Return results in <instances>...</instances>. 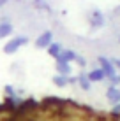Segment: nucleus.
<instances>
[{
  "label": "nucleus",
  "mask_w": 120,
  "mask_h": 121,
  "mask_svg": "<svg viewBox=\"0 0 120 121\" xmlns=\"http://www.w3.org/2000/svg\"><path fill=\"white\" fill-rule=\"evenodd\" d=\"M25 44H28V37L16 35V37H12V39H9V42L4 46V53H5V55H12V53H16L19 48H23Z\"/></svg>",
  "instance_id": "obj_1"
},
{
  "label": "nucleus",
  "mask_w": 120,
  "mask_h": 121,
  "mask_svg": "<svg viewBox=\"0 0 120 121\" xmlns=\"http://www.w3.org/2000/svg\"><path fill=\"white\" fill-rule=\"evenodd\" d=\"M88 23H90V26H92L94 30L104 26V14H102L99 9H92L90 14H88Z\"/></svg>",
  "instance_id": "obj_2"
},
{
  "label": "nucleus",
  "mask_w": 120,
  "mask_h": 121,
  "mask_svg": "<svg viewBox=\"0 0 120 121\" xmlns=\"http://www.w3.org/2000/svg\"><path fill=\"white\" fill-rule=\"evenodd\" d=\"M97 61L101 63V67H99V69L104 72V76L108 77V79H111L113 76H117V70H115V67L111 65V61H110L106 56H99V58H97Z\"/></svg>",
  "instance_id": "obj_3"
},
{
  "label": "nucleus",
  "mask_w": 120,
  "mask_h": 121,
  "mask_svg": "<svg viewBox=\"0 0 120 121\" xmlns=\"http://www.w3.org/2000/svg\"><path fill=\"white\" fill-rule=\"evenodd\" d=\"M51 42H53V32H51V30H46V32L41 33V35H37V39H35V48L46 49Z\"/></svg>",
  "instance_id": "obj_4"
},
{
  "label": "nucleus",
  "mask_w": 120,
  "mask_h": 121,
  "mask_svg": "<svg viewBox=\"0 0 120 121\" xmlns=\"http://www.w3.org/2000/svg\"><path fill=\"white\" fill-rule=\"evenodd\" d=\"M106 98L111 104H120V88L118 86H108L106 90Z\"/></svg>",
  "instance_id": "obj_5"
},
{
  "label": "nucleus",
  "mask_w": 120,
  "mask_h": 121,
  "mask_svg": "<svg viewBox=\"0 0 120 121\" xmlns=\"http://www.w3.org/2000/svg\"><path fill=\"white\" fill-rule=\"evenodd\" d=\"M86 77H88L90 82H101V81H104V79H106L104 72H102L101 69H92L88 74H86Z\"/></svg>",
  "instance_id": "obj_6"
},
{
  "label": "nucleus",
  "mask_w": 120,
  "mask_h": 121,
  "mask_svg": "<svg viewBox=\"0 0 120 121\" xmlns=\"http://www.w3.org/2000/svg\"><path fill=\"white\" fill-rule=\"evenodd\" d=\"M57 74H60V76H71V72H72V67L71 63H67V61H58L57 60Z\"/></svg>",
  "instance_id": "obj_7"
},
{
  "label": "nucleus",
  "mask_w": 120,
  "mask_h": 121,
  "mask_svg": "<svg viewBox=\"0 0 120 121\" xmlns=\"http://www.w3.org/2000/svg\"><path fill=\"white\" fill-rule=\"evenodd\" d=\"M57 60H58V61H67V63H71V61L76 60V53H74L72 49H62L60 55L57 56Z\"/></svg>",
  "instance_id": "obj_8"
},
{
  "label": "nucleus",
  "mask_w": 120,
  "mask_h": 121,
  "mask_svg": "<svg viewBox=\"0 0 120 121\" xmlns=\"http://www.w3.org/2000/svg\"><path fill=\"white\" fill-rule=\"evenodd\" d=\"M76 82L80 84V88L83 90V91H88L90 88H92V82L88 81V77H86L85 72H81L80 76H76Z\"/></svg>",
  "instance_id": "obj_9"
},
{
  "label": "nucleus",
  "mask_w": 120,
  "mask_h": 121,
  "mask_svg": "<svg viewBox=\"0 0 120 121\" xmlns=\"http://www.w3.org/2000/svg\"><path fill=\"white\" fill-rule=\"evenodd\" d=\"M62 49H64V48H62V44H58V42H51V44H49L48 48H46V51H48V55H49V56L57 58V56L60 55Z\"/></svg>",
  "instance_id": "obj_10"
},
{
  "label": "nucleus",
  "mask_w": 120,
  "mask_h": 121,
  "mask_svg": "<svg viewBox=\"0 0 120 121\" xmlns=\"http://www.w3.org/2000/svg\"><path fill=\"white\" fill-rule=\"evenodd\" d=\"M53 84L57 86V88H65V86L69 84L67 82V76H60V74H55V76L51 77Z\"/></svg>",
  "instance_id": "obj_11"
},
{
  "label": "nucleus",
  "mask_w": 120,
  "mask_h": 121,
  "mask_svg": "<svg viewBox=\"0 0 120 121\" xmlns=\"http://www.w3.org/2000/svg\"><path fill=\"white\" fill-rule=\"evenodd\" d=\"M12 33V25L7 23V19H4L2 23H0V39H4V37L11 35Z\"/></svg>",
  "instance_id": "obj_12"
},
{
  "label": "nucleus",
  "mask_w": 120,
  "mask_h": 121,
  "mask_svg": "<svg viewBox=\"0 0 120 121\" xmlns=\"http://www.w3.org/2000/svg\"><path fill=\"white\" fill-rule=\"evenodd\" d=\"M5 93H7V97H9V98H16V91H14V88L9 86V84L5 86Z\"/></svg>",
  "instance_id": "obj_13"
},
{
  "label": "nucleus",
  "mask_w": 120,
  "mask_h": 121,
  "mask_svg": "<svg viewBox=\"0 0 120 121\" xmlns=\"http://www.w3.org/2000/svg\"><path fill=\"white\" fill-rule=\"evenodd\" d=\"M108 81L111 82V86H118V84H120V76L117 74V76H113L111 79H108Z\"/></svg>",
  "instance_id": "obj_14"
},
{
  "label": "nucleus",
  "mask_w": 120,
  "mask_h": 121,
  "mask_svg": "<svg viewBox=\"0 0 120 121\" xmlns=\"http://www.w3.org/2000/svg\"><path fill=\"white\" fill-rule=\"evenodd\" d=\"M111 116H120V104H115L111 109Z\"/></svg>",
  "instance_id": "obj_15"
},
{
  "label": "nucleus",
  "mask_w": 120,
  "mask_h": 121,
  "mask_svg": "<svg viewBox=\"0 0 120 121\" xmlns=\"http://www.w3.org/2000/svg\"><path fill=\"white\" fill-rule=\"evenodd\" d=\"M110 61H111V65L115 67V70L120 69V58H110Z\"/></svg>",
  "instance_id": "obj_16"
},
{
  "label": "nucleus",
  "mask_w": 120,
  "mask_h": 121,
  "mask_svg": "<svg viewBox=\"0 0 120 121\" xmlns=\"http://www.w3.org/2000/svg\"><path fill=\"white\" fill-rule=\"evenodd\" d=\"M74 61H78V63H80L81 67H85V65H86L85 58H83V56H80V55H76V60H74Z\"/></svg>",
  "instance_id": "obj_17"
},
{
  "label": "nucleus",
  "mask_w": 120,
  "mask_h": 121,
  "mask_svg": "<svg viewBox=\"0 0 120 121\" xmlns=\"http://www.w3.org/2000/svg\"><path fill=\"white\" fill-rule=\"evenodd\" d=\"M7 2V0H0V5H4V4H5Z\"/></svg>",
  "instance_id": "obj_18"
},
{
  "label": "nucleus",
  "mask_w": 120,
  "mask_h": 121,
  "mask_svg": "<svg viewBox=\"0 0 120 121\" xmlns=\"http://www.w3.org/2000/svg\"><path fill=\"white\" fill-rule=\"evenodd\" d=\"M118 42H120V35H118Z\"/></svg>",
  "instance_id": "obj_19"
}]
</instances>
